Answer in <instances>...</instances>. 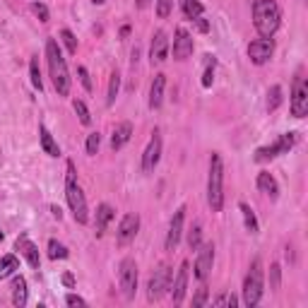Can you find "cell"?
Returning a JSON list of instances; mask_svg holds the SVG:
<instances>
[{"mask_svg":"<svg viewBox=\"0 0 308 308\" xmlns=\"http://www.w3.org/2000/svg\"><path fill=\"white\" fill-rule=\"evenodd\" d=\"M46 60H48V72H51V80H53L58 96H68L70 94V72H68L65 58L58 48L56 39L46 41Z\"/></svg>","mask_w":308,"mask_h":308,"instance_id":"6da1fadb","label":"cell"},{"mask_svg":"<svg viewBox=\"0 0 308 308\" xmlns=\"http://www.w3.org/2000/svg\"><path fill=\"white\" fill-rule=\"evenodd\" d=\"M280 20L277 0H253V24L262 39H270L280 29Z\"/></svg>","mask_w":308,"mask_h":308,"instance_id":"7a4b0ae2","label":"cell"},{"mask_svg":"<svg viewBox=\"0 0 308 308\" xmlns=\"http://www.w3.org/2000/svg\"><path fill=\"white\" fill-rule=\"evenodd\" d=\"M207 202L212 212H222L224 207V164L219 154L210 159V178H207Z\"/></svg>","mask_w":308,"mask_h":308,"instance_id":"3957f363","label":"cell"},{"mask_svg":"<svg viewBox=\"0 0 308 308\" xmlns=\"http://www.w3.org/2000/svg\"><path fill=\"white\" fill-rule=\"evenodd\" d=\"M65 195H68V205L70 212L75 217L77 224H87L89 214H87V200H84L82 190L77 186V176H75V164L68 162V178H65Z\"/></svg>","mask_w":308,"mask_h":308,"instance_id":"277c9868","label":"cell"},{"mask_svg":"<svg viewBox=\"0 0 308 308\" xmlns=\"http://www.w3.org/2000/svg\"><path fill=\"white\" fill-rule=\"evenodd\" d=\"M262 289H265V284H262V265H260V260H253L251 272L246 275V282H243V304L248 308L258 306L260 299H262Z\"/></svg>","mask_w":308,"mask_h":308,"instance_id":"5b68a950","label":"cell"},{"mask_svg":"<svg viewBox=\"0 0 308 308\" xmlns=\"http://www.w3.org/2000/svg\"><path fill=\"white\" fill-rule=\"evenodd\" d=\"M118 282H120V289H123L125 299H133L135 291H138V265H135L133 258H125V260L120 262Z\"/></svg>","mask_w":308,"mask_h":308,"instance_id":"8992f818","label":"cell"},{"mask_svg":"<svg viewBox=\"0 0 308 308\" xmlns=\"http://www.w3.org/2000/svg\"><path fill=\"white\" fill-rule=\"evenodd\" d=\"M294 144H296V133H286V135H282L277 142H272V144H267V147H260V149L255 152V162H267V159H275V157H280V154H286Z\"/></svg>","mask_w":308,"mask_h":308,"instance_id":"52a82bcc","label":"cell"},{"mask_svg":"<svg viewBox=\"0 0 308 308\" xmlns=\"http://www.w3.org/2000/svg\"><path fill=\"white\" fill-rule=\"evenodd\" d=\"M171 277H173V272L168 270L166 265H162V267L152 275L149 284H147V299H149V301H159V299L164 296V291L171 289Z\"/></svg>","mask_w":308,"mask_h":308,"instance_id":"ba28073f","label":"cell"},{"mask_svg":"<svg viewBox=\"0 0 308 308\" xmlns=\"http://www.w3.org/2000/svg\"><path fill=\"white\" fill-rule=\"evenodd\" d=\"M291 116L294 118H306L308 116V84L304 77L294 80V89H291Z\"/></svg>","mask_w":308,"mask_h":308,"instance_id":"9c48e42d","label":"cell"},{"mask_svg":"<svg viewBox=\"0 0 308 308\" xmlns=\"http://www.w3.org/2000/svg\"><path fill=\"white\" fill-rule=\"evenodd\" d=\"M212 262H214V246H212V243L200 246V251H197V260H195V277L200 282H205L207 277H210Z\"/></svg>","mask_w":308,"mask_h":308,"instance_id":"30bf717a","label":"cell"},{"mask_svg":"<svg viewBox=\"0 0 308 308\" xmlns=\"http://www.w3.org/2000/svg\"><path fill=\"white\" fill-rule=\"evenodd\" d=\"M159 157H162V135L154 130L152 140H149L147 149H144V154H142V171H144V173L154 171V166L159 164Z\"/></svg>","mask_w":308,"mask_h":308,"instance_id":"8fae6325","label":"cell"},{"mask_svg":"<svg viewBox=\"0 0 308 308\" xmlns=\"http://www.w3.org/2000/svg\"><path fill=\"white\" fill-rule=\"evenodd\" d=\"M138 229H140V217H138L135 212H128V214L120 219V224H118V243H120V246L130 243V241L138 236Z\"/></svg>","mask_w":308,"mask_h":308,"instance_id":"7c38bea8","label":"cell"},{"mask_svg":"<svg viewBox=\"0 0 308 308\" xmlns=\"http://www.w3.org/2000/svg\"><path fill=\"white\" fill-rule=\"evenodd\" d=\"M275 53V44H272V39H258V41H253L251 46H248V56L255 65H262V63H267L270 58Z\"/></svg>","mask_w":308,"mask_h":308,"instance_id":"4fadbf2b","label":"cell"},{"mask_svg":"<svg viewBox=\"0 0 308 308\" xmlns=\"http://www.w3.org/2000/svg\"><path fill=\"white\" fill-rule=\"evenodd\" d=\"M193 53V36L183 27L176 29V39H173V58L176 60H186Z\"/></svg>","mask_w":308,"mask_h":308,"instance_id":"5bb4252c","label":"cell"},{"mask_svg":"<svg viewBox=\"0 0 308 308\" xmlns=\"http://www.w3.org/2000/svg\"><path fill=\"white\" fill-rule=\"evenodd\" d=\"M183 217H186V207H178L173 219H171V226H168V236H166V248L168 251H176L178 241H181V234H183Z\"/></svg>","mask_w":308,"mask_h":308,"instance_id":"9a60e30c","label":"cell"},{"mask_svg":"<svg viewBox=\"0 0 308 308\" xmlns=\"http://www.w3.org/2000/svg\"><path fill=\"white\" fill-rule=\"evenodd\" d=\"M168 56V39L166 31H157L152 39V48H149V58L152 63H164Z\"/></svg>","mask_w":308,"mask_h":308,"instance_id":"2e32d148","label":"cell"},{"mask_svg":"<svg viewBox=\"0 0 308 308\" xmlns=\"http://www.w3.org/2000/svg\"><path fill=\"white\" fill-rule=\"evenodd\" d=\"M188 260H183L181 262V267H178V275H176V280H173V304L178 306L181 301H183V296H186V284H188Z\"/></svg>","mask_w":308,"mask_h":308,"instance_id":"e0dca14e","label":"cell"},{"mask_svg":"<svg viewBox=\"0 0 308 308\" xmlns=\"http://www.w3.org/2000/svg\"><path fill=\"white\" fill-rule=\"evenodd\" d=\"M17 251H20L22 255H24V258H27V262L31 265V267H34V270H39V265H41V258H39V248H36V246H34L31 241H29L24 234H22V236L17 238Z\"/></svg>","mask_w":308,"mask_h":308,"instance_id":"ac0fdd59","label":"cell"},{"mask_svg":"<svg viewBox=\"0 0 308 308\" xmlns=\"http://www.w3.org/2000/svg\"><path fill=\"white\" fill-rule=\"evenodd\" d=\"M130 135H133V123H128V120L118 123V125L113 128V135H111V149L113 152H118L125 142L130 140Z\"/></svg>","mask_w":308,"mask_h":308,"instance_id":"d6986e66","label":"cell"},{"mask_svg":"<svg viewBox=\"0 0 308 308\" xmlns=\"http://www.w3.org/2000/svg\"><path fill=\"white\" fill-rule=\"evenodd\" d=\"M258 188H260V193L270 195L272 200H277V195H280V186H277L275 176L267 173V171H260V173H258Z\"/></svg>","mask_w":308,"mask_h":308,"instance_id":"ffe728a7","label":"cell"},{"mask_svg":"<svg viewBox=\"0 0 308 308\" xmlns=\"http://www.w3.org/2000/svg\"><path fill=\"white\" fill-rule=\"evenodd\" d=\"M164 84H166V77H164V75H154V82H152V89H149V109H159V106H162Z\"/></svg>","mask_w":308,"mask_h":308,"instance_id":"44dd1931","label":"cell"},{"mask_svg":"<svg viewBox=\"0 0 308 308\" xmlns=\"http://www.w3.org/2000/svg\"><path fill=\"white\" fill-rule=\"evenodd\" d=\"M39 138H41V147H44V152L48 157H58L60 154V147H58V142L53 140V135L48 133L46 125H39Z\"/></svg>","mask_w":308,"mask_h":308,"instance_id":"7402d4cb","label":"cell"},{"mask_svg":"<svg viewBox=\"0 0 308 308\" xmlns=\"http://www.w3.org/2000/svg\"><path fill=\"white\" fill-rule=\"evenodd\" d=\"M113 219V207L111 205H99V210H96V236H104V231H106V226L109 222Z\"/></svg>","mask_w":308,"mask_h":308,"instance_id":"603a6c76","label":"cell"},{"mask_svg":"<svg viewBox=\"0 0 308 308\" xmlns=\"http://www.w3.org/2000/svg\"><path fill=\"white\" fill-rule=\"evenodd\" d=\"M12 304L17 308L27 304V282H24V277H15V282H12Z\"/></svg>","mask_w":308,"mask_h":308,"instance_id":"cb8c5ba5","label":"cell"},{"mask_svg":"<svg viewBox=\"0 0 308 308\" xmlns=\"http://www.w3.org/2000/svg\"><path fill=\"white\" fill-rule=\"evenodd\" d=\"M17 270H20V262H17L15 255H5V258H0V280L15 275Z\"/></svg>","mask_w":308,"mask_h":308,"instance_id":"d4e9b609","label":"cell"},{"mask_svg":"<svg viewBox=\"0 0 308 308\" xmlns=\"http://www.w3.org/2000/svg\"><path fill=\"white\" fill-rule=\"evenodd\" d=\"M183 12H186L188 20H197V17H202L205 7H202L197 0H183Z\"/></svg>","mask_w":308,"mask_h":308,"instance_id":"484cf974","label":"cell"},{"mask_svg":"<svg viewBox=\"0 0 308 308\" xmlns=\"http://www.w3.org/2000/svg\"><path fill=\"white\" fill-rule=\"evenodd\" d=\"M118 89H120V75H118V72H111V77H109V94H106V104H109V106L116 101Z\"/></svg>","mask_w":308,"mask_h":308,"instance_id":"4316f807","label":"cell"},{"mask_svg":"<svg viewBox=\"0 0 308 308\" xmlns=\"http://www.w3.org/2000/svg\"><path fill=\"white\" fill-rule=\"evenodd\" d=\"M280 104H282V87L275 84V87H270V92H267V111H275Z\"/></svg>","mask_w":308,"mask_h":308,"instance_id":"83f0119b","label":"cell"},{"mask_svg":"<svg viewBox=\"0 0 308 308\" xmlns=\"http://www.w3.org/2000/svg\"><path fill=\"white\" fill-rule=\"evenodd\" d=\"M241 212H243V219H246V229H248L251 234H258V219H255L253 210L246 202H241Z\"/></svg>","mask_w":308,"mask_h":308,"instance_id":"f1b7e54d","label":"cell"},{"mask_svg":"<svg viewBox=\"0 0 308 308\" xmlns=\"http://www.w3.org/2000/svg\"><path fill=\"white\" fill-rule=\"evenodd\" d=\"M48 258H51V260H58V258L63 260V258H68V248H65L63 243H58L56 238H51V241H48Z\"/></svg>","mask_w":308,"mask_h":308,"instance_id":"f546056e","label":"cell"},{"mask_svg":"<svg viewBox=\"0 0 308 308\" xmlns=\"http://www.w3.org/2000/svg\"><path fill=\"white\" fill-rule=\"evenodd\" d=\"M60 39H63V44L68 46V51L75 56V53H77V39H75V34H72L70 29H63V31H60Z\"/></svg>","mask_w":308,"mask_h":308,"instance_id":"4dcf8cb0","label":"cell"},{"mask_svg":"<svg viewBox=\"0 0 308 308\" xmlns=\"http://www.w3.org/2000/svg\"><path fill=\"white\" fill-rule=\"evenodd\" d=\"M29 72H31V84L41 92V89H44V82H41V72H39V60H36V58H31V63H29Z\"/></svg>","mask_w":308,"mask_h":308,"instance_id":"1f68e13d","label":"cell"},{"mask_svg":"<svg viewBox=\"0 0 308 308\" xmlns=\"http://www.w3.org/2000/svg\"><path fill=\"white\" fill-rule=\"evenodd\" d=\"M212 80H214V58L207 56V68H205V75H202V87L210 89V87H212Z\"/></svg>","mask_w":308,"mask_h":308,"instance_id":"d6a6232c","label":"cell"},{"mask_svg":"<svg viewBox=\"0 0 308 308\" xmlns=\"http://www.w3.org/2000/svg\"><path fill=\"white\" fill-rule=\"evenodd\" d=\"M72 106H75V113L80 116V123H82V125H89V123H92V116H89V109L84 106V101L75 99V104H72Z\"/></svg>","mask_w":308,"mask_h":308,"instance_id":"836d02e7","label":"cell"},{"mask_svg":"<svg viewBox=\"0 0 308 308\" xmlns=\"http://www.w3.org/2000/svg\"><path fill=\"white\" fill-rule=\"evenodd\" d=\"M99 144H101V135H99V133H92V135L87 138V154L94 157V154L99 152Z\"/></svg>","mask_w":308,"mask_h":308,"instance_id":"e575fe53","label":"cell"},{"mask_svg":"<svg viewBox=\"0 0 308 308\" xmlns=\"http://www.w3.org/2000/svg\"><path fill=\"white\" fill-rule=\"evenodd\" d=\"M200 236H202V229H200V224H195L190 231H188V246H190L193 251H197V248H200Z\"/></svg>","mask_w":308,"mask_h":308,"instance_id":"d590c367","label":"cell"},{"mask_svg":"<svg viewBox=\"0 0 308 308\" xmlns=\"http://www.w3.org/2000/svg\"><path fill=\"white\" fill-rule=\"evenodd\" d=\"M171 5H173V0H157V17L166 20L171 15Z\"/></svg>","mask_w":308,"mask_h":308,"instance_id":"8d00e7d4","label":"cell"},{"mask_svg":"<svg viewBox=\"0 0 308 308\" xmlns=\"http://www.w3.org/2000/svg\"><path fill=\"white\" fill-rule=\"evenodd\" d=\"M31 10H34V15H36L41 22H48V7H46L44 2H34Z\"/></svg>","mask_w":308,"mask_h":308,"instance_id":"74e56055","label":"cell"},{"mask_svg":"<svg viewBox=\"0 0 308 308\" xmlns=\"http://www.w3.org/2000/svg\"><path fill=\"white\" fill-rule=\"evenodd\" d=\"M77 75H80V82H82V87L87 89V92H92L94 87H92V80H89V72H87V68H77Z\"/></svg>","mask_w":308,"mask_h":308,"instance_id":"f35d334b","label":"cell"},{"mask_svg":"<svg viewBox=\"0 0 308 308\" xmlns=\"http://www.w3.org/2000/svg\"><path fill=\"white\" fill-rule=\"evenodd\" d=\"M65 304H68V306H87V301H84L82 296H77V294H68V296H65Z\"/></svg>","mask_w":308,"mask_h":308,"instance_id":"ab89813d","label":"cell"},{"mask_svg":"<svg viewBox=\"0 0 308 308\" xmlns=\"http://www.w3.org/2000/svg\"><path fill=\"white\" fill-rule=\"evenodd\" d=\"M270 277H272V289H280V265L270 267Z\"/></svg>","mask_w":308,"mask_h":308,"instance_id":"60d3db41","label":"cell"},{"mask_svg":"<svg viewBox=\"0 0 308 308\" xmlns=\"http://www.w3.org/2000/svg\"><path fill=\"white\" fill-rule=\"evenodd\" d=\"M205 301H207V289H200L197 296L193 299V306H205Z\"/></svg>","mask_w":308,"mask_h":308,"instance_id":"b9f144b4","label":"cell"},{"mask_svg":"<svg viewBox=\"0 0 308 308\" xmlns=\"http://www.w3.org/2000/svg\"><path fill=\"white\" fill-rule=\"evenodd\" d=\"M63 284H65L68 289H72V286H75V277H72L70 272H65V275H63Z\"/></svg>","mask_w":308,"mask_h":308,"instance_id":"7bdbcfd3","label":"cell"},{"mask_svg":"<svg viewBox=\"0 0 308 308\" xmlns=\"http://www.w3.org/2000/svg\"><path fill=\"white\" fill-rule=\"evenodd\" d=\"M195 22H197V29H200V31H207V29H210V24H207V22H205L202 17H197Z\"/></svg>","mask_w":308,"mask_h":308,"instance_id":"ee69618b","label":"cell"},{"mask_svg":"<svg viewBox=\"0 0 308 308\" xmlns=\"http://www.w3.org/2000/svg\"><path fill=\"white\" fill-rule=\"evenodd\" d=\"M51 212H53V217H58V219L63 217V212H60V207H56V205H51Z\"/></svg>","mask_w":308,"mask_h":308,"instance_id":"f6af8a7d","label":"cell"},{"mask_svg":"<svg viewBox=\"0 0 308 308\" xmlns=\"http://www.w3.org/2000/svg\"><path fill=\"white\" fill-rule=\"evenodd\" d=\"M149 5V0H138V7H147Z\"/></svg>","mask_w":308,"mask_h":308,"instance_id":"bcb514c9","label":"cell"},{"mask_svg":"<svg viewBox=\"0 0 308 308\" xmlns=\"http://www.w3.org/2000/svg\"><path fill=\"white\" fill-rule=\"evenodd\" d=\"M92 2H94V5H104L106 0H92Z\"/></svg>","mask_w":308,"mask_h":308,"instance_id":"7dc6e473","label":"cell"},{"mask_svg":"<svg viewBox=\"0 0 308 308\" xmlns=\"http://www.w3.org/2000/svg\"><path fill=\"white\" fill-rule=\"evenodd\" d=\"M0 243H2V231H0Z\"/></svg>","mask_w":308,"mask_h":308,"instance_id":"c3c4849f","label":"cell"}]
</instances>
